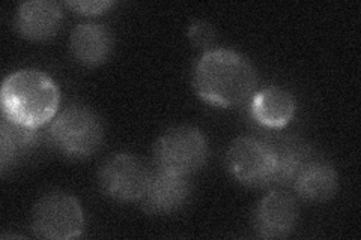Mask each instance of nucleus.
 I'll list each match as a JSON object with an SVG mask.
<instances>
[{"instance_id": "1", "label": "nucleus", "mask_w": 361, "mask_h": 240, "mask_svg": "<svg viewBox=\"0 0 361 240\" xmlns=\"http://www.w3.org/2000/svg\"><path fill=\"white\" fill-rule=\"evenodd\" d=\"M195 90L207 104L236 107L252 96L256 72L244 56L232 50H212L203 54L195 71Z\"/></svg>"}, {"instance_id": "2", "label": "nucleus", "mask_w": 361, "mask_h": 240, "mask_svg": "<svg viewBox=\"0 0 361 240\" xmlns=\"http://www.w3.org/2000/svg\"><path fill=\"white\" fill-rule=\"evenodd\" d=\"M59 89L37 70H21L6 77L0 90L4 118L32 128L53 120L59 107Z\"/></svg>"}, {"instance_id": "3", "label": "nucleus", "mask_w": 361, "mask_h": 240, "mask_svg": "<svg viewBox=\"0 0 361 240\" xmlns=\"http://www.w3.org/2000/svg\"><path fill=\"white\" fill-rule=\"evenodd\" d=\"M208 153L207 137L197 128L175 127L158 139L154 158L157 170L188 177L205 165Z\"/></svg>"}, {"instance_id": "4", "label": "nucleus", "mask_w": 361, "mask_h": 240, "mask_svg": "<svg viewBox=\"0 0 361 240\" xmlns=\"http://www.w3.org/2000/svg\"><path fill=\"white\" fill-rule=\"evenodd\" d=\"M49 137L51 144L65 156L87 158L103 141V125L94 111L71 106L53 119Z\"/></svg>"}, {"instance_id": "5", "label": "nucleus", "mask_w": 361, "mask_h": 240, "mask_svg": "<svg viewBox=\"0 0 361 240\" xmlns=\"http://www.w3.org/2000/svg\"><path fill=\"white\" fill-rule=\"evenodd\" d=\"M85 215L82 206L65 192L44 196L32 215V230L37 237L50 240H68L82 236Z\"/></svg>"}, {"instance_id": "6", "label": "nucleus", "mask_w": 361, "mask_h": 240, "mask_svg": "<svg viewBox=\"0 0 361 240\" xmlns=\"http://www.w3.org/2000/svg\"><path fill=\"white\" fill-rule=\"evenodd\" d=\"M152 171L137 156L119 153L101 167L98 182L107 197L116 201H140L149 185Z\"/></svg>"}, {"instance_id": "7", "label": "nucleus", "mask_w": 361, "mask_h": 240, "mask_svg": "<svg viewBox=\"0 0 361 240\" xmlns=\"http://www.w3.org/2000/svg\"><path fill=\"white\" fill-rule=\"evenodd\" d=\"M233 179L248 187H268L274 171V151L271 143L253 137L235 140L226 155Z\"/></svg>"}, {"instance_id": "8", "label": "nucleus", "mask_w": 361, "mask_h": 240, "mask_svg": "<svg viewBox=\"0 0 361 240\" xmlns=\"http://www.w3.org/2000/svg\"><path fill=\"white\" fill-rule=\"evenodd\" d=\"M297 216L293 197L283 191H273L257 206L255 225L261 237L281 239L293 232Z\"/></svg>"}, {"instance_id": "9", "label": "nucleus", "mask_w": 361, "mask_h": 240, "mask_svg": "<svg viewBox=\"0 0 361 240\" xmlns=\"http://www.w3.org/2000/svg\"><path fill=\"white\" fill-rule=\"evenodd\" d=\"M188 196V177L157 170V173H152L140 203L143 204V209L149 213L171 215L183 208Z\"/></svg>"}, {"instance_id": "10", "label": "nucleus", "mask_w": 361, "mask_h": 240, "mask_svg": "<svg viewBox=\"0 0 361 240\" xmlns=\"http://www.w3.org/2000/svg\"><path fill=\"white\" fill-rule=\"evenodd\" d=\"M61 25V6L51 0H32L18 8L17 29L30 41H47L53 38Z\"/></svg>"}, {"instance_id": "11", "label": "nucleus", "mask_w": 361, "mask_h": 240, "mask_svg": "<svg viewBox=\"0 0 361 240\" xmlns=\"http://www.w3.org/2000/svg\"><path fill=\"white\" fill-rule=\"evenodd\" d=\"M71 51L75 59L87 66L104 63L113 51V35L98 23H83L71 33Z\"/></svg>"}, {"instance_id": "12", "label": "nucleus", "mask_w": 361, "mask_h": 240, "mask_svg": "<svg viewBox=\"0 0 361 240\" xmlns=\"http://www.w3.org/2000/svg\"><path fill=\"white\" fill-rule=\"evenodd\" d=\"M250 111L253 119L265 128H283L295 113V101L288 90L267 87L252 98Z\"/></svg>"}, {"instance_id": "13", "label": "nucleus", "mask_w": 361, "mask_h": 240, "mask_svg": "<svg viewBox=\"0 0 361 240\" xmlns=\"http://www.w3.org/2000/svg\"><path fill=\"white\" fill-rule=\"evenodd\" d=\"M298 196L309 201H325L337 192L338 177L334 167L322 159H309L293 180Z\"/></svg>"}, {"instance_id": "14", "label": "nucleus", "mask_w": 361, "mask_h": 240, "mask_svg": "<svg viewBox=\"0 0 361 240\" xmlns=\"http://www.w3.org/2000/svg\"><path fill=\"white\" fill-rule=\"evenodd\" d=\"M39 128L26 127L6 118H2L0 125V167L5 175L9 165H13L17 155L38 143Z\"/></svg>"}, {"instance_id": "15", "label": "nucleus", "mask_w": 361, "mask_h": 240, "mask_svg": "<svg viewBox=\"0 0 361 240\" xmlns=\"http://www.w3.org/2000/svg\"><path fill=\"white\" fill-rule=\"evenodd\" d=\"M274 151V171L268 187H286L293 184L301 167L309 161V153L302 146L290 143H271Z\"/></svg>"}, {"instance_id": "16", "label": "nucleus", "mask_w": 361, "mask_h": 240, "mask_svg": "<svg viewBox=\"0 0 361 240\" xmlns=\"http://www.w3.org/2000/svg\"><path fill=\"white\" fill-rule=\"evenodd\" d=\"M190 41L193 42L199 49H208L212 44L214 38H216V32L209 23L205 21H196L191 25L188 30Z\"/></svg>"}, {"instance_id": "17", "label": "nucleus", "mask_w": 361, "mask_h": 240, "mask_svg": "<svg viewBox=\"0 0 361 240\" xmlns=\"http://www.w3.org/2000/svg\"><path fill=\"white\" fill-rule=\"evenodd\" d=\"M111 5L113 2H104V0H78V2H66L68 8L86 15L104 13V11L109 9Z\"/></svg>"}]
</instances>
